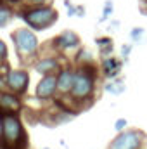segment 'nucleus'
Masks as SVG:
<instances>
[{
  "label": "nucleus",
  "mask_w": 147,
  "mask_h": 149,
  "mask_svg": "<svg viewBox=\"0 0 147 149\" xmlns=\"http://www.w3.org/2000/svg\"><path fill=\"white\" fill-rule=\"evenodd\" d=\"M95 87H97V68L94 64L76 66L73 88L66 99L73 101L74 104H88L95 95Z\"/></svg>",
  "instance_id": "1"
},
{
  "label": "nucleus",
  "mask_w": 147,
  "mask_h": 149,
  "mask_svg": "<svg viewBox=\"0 0 147 149\" xmlns=\"http://www.w3.org/2000/svg\"><path fill=\"white\" fill-rule=\"evenodd\" d=\"M28 135L23 120L17 113H3V132L0 139V149H26Z\"/></svg>",
  "instance_id": "2"
},
{
  "label": "nucleus",
  "mask_w": 147,
  "mask_h": 149,
  "mask_svg": "<svg viewBox=\"0 0 147 149\" xmlns=\"http://www.w3.org/2000/svg\"><path fill=\"white\" fill-rule=\"evenodd\" d=\"M19 16L26 23V26H30L35 31H43V30L50 28L52 24H55V21L59 17V14L54 9V5H40V7L21 5Z\"/></svg>",
  "instance_id": "3"
},
{
  "label": "nucleus",
  "mask_w": 147,
  "mask_h": 149,
  "mask_svg": "<svg viewBox=\"0 0 147 149\" xmlns=\"http://www.w3.org/2000/svg\"><path fill=\"white\" fill-rule=\"evenodd\" d=\"M10 40L14 42L19 61H23V63L35 61V57L38 56V50H40V40H38L35 30H31L30 26L16 28L10 33Z\"/></svg>",
  "instance_id": "4"
},
{
  "label": "nucleus",
  "mask_w": 147,
  "mask_h": 149,
  "mask_svg": "<svg viewBox=\"0 0 147 149\" xmlns=\"http://www.w3.org/2000/svg\"><path fill=\"white\" fill-rule=\"evenodd\" d=\"M147 142V134L140 128H125L109 142L107 149H142Z\"/></svg>",
  "instance_id": "5"
},
{
  "label": "nucleus",
  "mask_w": 147,
  "mask_h": 149,
  "mask_svg": "<svg viewBox=\"0 0 147 149\" xmlns=\"http://www.w3.org/2000/svg\"><path fill=\"white\" fill-rule=\"evenodd\" d=\"M3 87L19 94V95H24L28 92V87H30V73L26 70H9L5 76H3Z\"/></svg>",
  "instance_id": "6"
},
{
  "label": "nucleus",
  "mask_w": 147,
  "mask_h": 149,
  "mask_svg": "<svg viewBox=\"0 0 147 149\" xmlns=\"http://www.w3.org/2000/svg\"><path fill=\"white\" fill-rule=\"evenodd\" d=\"M52 47L57 54H64L69 50H76L81 47V38L80 35L73 30H64L62 33H59L57 37L52 40Z\"/></svg>",
  "instance_id": "7"
},
{
  "label": "nucleus",
  "mask_w": 147,
  "mask_h": 149,
  "mask_svg": "<svg viewBox=\"0 0 147 149\" xmlns=\"http://www.w3.org/2000/svg\"><path fill=\"white\" fill-rule=\"evenodd\" d=\"M57 95V73L42 74L35 87V99L38 101H50Z\"/></svg>",
  "instance_id": "8"
},
{
  "label": "nucleus",
  "mask_w": 147,
  "mask_h": 149,
  "mask_svg": "<svg viewBox=\"0 0 147 149\" xmlns=\"http://www.w3.org/2000/svg\"><path fill=\"white\" fill-rule=\"evenodd\" d=\"M74 70L73 66H62L57 71V95L61 97H68L71 88H73V81H74Z\"/></svg>",
  "instance_id": "9"
},
{
  "label": "nucleus",
  "mask_w": 147,
  "mask_h": 149,
  "mask_svg": "<svg viewBox=\"0 0 147 149\" xmlns=\"http://www.w3.org/2000/svg\"><path fill=\"white\" fill-rule=\"evenodd\" d=\"M23 108V101L19 94L9 90V88H0V109L5 113H19Z\"/></svg>",
  "instance_id": "10"
},
{
  "label": "nucleus",
  "mask_w": 147,
  "mask_h": 149,
  "mask_svg": "<svg viewBox=\"0 0 147 149\" xmlns=\"http://www.w3.org/2000/svg\"><path fill=\"white\" fill-rule=\"evenodd\" d=\"M64 64L61 63L59 56H45L40 57L38 61H33V70L38 74H50V73H57Z\"/></svg>",
  "instance_id": "11"
},
{
  "label": "nucleus",
  "mask_w": 147,
  "mask_h": 149,
  "mask_svg": "<svg viewBox=\"0 0 147 149\" xmlns=\"http://www.w3.org/2000/svg\"><path fill=\"white\" fill-rule=\"evenodd\" d=\"M121 70H123V59H119L118 56H106V57H102V61H101V73L104 74V78H118L119 73H121Z\"/></svg>",
  "instance_id": "12"
},
{
  "label": "nucleus",
  "mask_w": 147,
  "mask_h": 149,
  "mask_svg": "<svg viewBox=\"0 0 147 149\" xmlns=\"http://www.w3.org/2000/svg\"><path fill=\"white\" fill-rule=\"evenodd\" d=\"M73 61L76 66H85V64H94L95 57H94V52L90 49L80 47V49H76V54H74Z\"/></svg>",
  "instance_id": "13"
},
{
  "label": "nucleus",
  "mask_w": 147,
  "mask_h": 149,
  "mask_svg": "<svg viewBox=\"0 0 147 149\" xmlns=\"http://www.w3.org/2000/svg\"><path fill=\"white\" fill-rule=\"evenodd\" d=\"M95 45L99 47V54L101 57L111 56L114 52V42L111 37H97L95 38Z\"/></svg>",
  "instance_id": "14"
},
{
  "label": "nucleus",
  "mask_w": 147,
  "mask_h": 149,
  "mask_svg": "<svg viewBox=\"0 0 147 149\" xmlns=\"http://www.w3.org/2000/svg\"><path fill=\"white\" fill-rule=\"evenodd\" d=\"M126 90V85L121 78H111L109 81L104 83V92H107L111 95H119Z\"/></svg>",
  "instance_id": "15"
},
{
  "label": "nucleus",
  "mask_w": 147,
  "mask_h": 149,
  "mask_svg": "<svg viewBox=\"0 0 147 149\" xmlns=\"http://www.w3.org/2000/svg\"><path fill=\"white\" fill-rule=\"evenodd\" d=\"M12 16H14V10H12L10 3H7L5 0H0V28L7 26L10 23Z\"/></svg>",
  "instance_id": "16"
},
{
  "label": "nucleus",
  "mask_w": 147,
  "mask_h": 149,
  "mask_svg": "<svg viewBox=\"0 0 147 149\" xmlns=\"http://www.w3.org/2000/svg\"><path fill=\"white\" fill-rule=\"evenodd\" d=\"M112 12H114V5H112V0H106V3H104V9H102V16H101V23H104V21H109V17L112 16Z\"/></svg>",
  "instance_id": "17"
},
{
  "label": "nucleus",
  "mask_w": 147,
  "mask_h": 149,
  "mask_svg": "<svg viewBox=\"0 0 147 149\" xmlns=\"http://www.w3.org/2000/svg\"><path fill=\"white\" fill-rule=\"evenodd\" d=\"M54 0H23L21 5H26V7H40V5H52Z\"/></svg>",
  "instance_id": "18"
},
{
  "label": "nucleus",
  "mask_w": 147,
  "mask_h": 149,
  "mask_svg": "<svg viewBox=\"0 0 147 149\" xmlns=\"http://www.w3.org/2000/svg\"><path fill=\"white\" fill-rule=\"evenodd\" d=\"M68 12H69V16L83 17V16H85V7H81V5H69V7H68Z\"/></svg>",
  "instance_id": "19"
},
{
  "label": "nucleus",
  "mask_w": 147,
  "mask_h": 149,
  "mask_svg": "<svg viewBox=\"0 0 147 149\" xmlns=\"http://www.w3.org/2000/svg\"><path fill=\"white\" fill-rule=\"evenodd\" d=\"M7 57H9V47H7V43L0 38V64H3V63L7 61Z\"/></svg>",
  "instance_id": "20"
},
{
  "label": "nucleus",
  "mask_w": 147,
  "mask_h": 149,
  "mask_svg": "<svg viewBox=\"0 0 147 149\" xmlns=\"http://www.w3.org/2000/svg\"><path fill=\"white\" fill-rule=\"evenodd\" d=\"M146 33V28H142V26H137V28H132V31H130V38L132 40H135V42H139L142 35Z\"/></svg>",
  "instance_id": "21"
},
{
  "label": "nucleus",
  "mask_w": 147,
  "mask_h": 149,
  "mask_svg": "<svg viewBox=\"0 0 147 149\" xmlns=\"http://www.w3.org/2000/svg\"><path fill=\"white\" fill-rule=\"evenodd\" d=\"M132 45L130 43H125V45H121V49H119V56H121V59L123 61H126L128 57H130V54H132Z\"/></svg>",
  "instance_id": "22"
},
{
  "label": "nucleus",
  "mask_w": 147,
  "mask_h": 149,
  "mask_svg": "<svg viewBox=\"0 0 147 149\" xmlns=\"http://www.w3.org/2000/svg\"><path fill=\"white\" fill-rule=\"evenodd\" d=\"M125 128H128V121H126V118H118L116 123H114V130H116V134H118V132H123Z\"/></svg>",
  "instance_id": "23"
},
{
  "label": "nucleus",
  "mask_w": 147,
  "mask_h": 149,
  "mask_svg": "<svg viewBox=\"0 0 147 149\" xmlns=\"http://www.w3.org/2000/svg\"><path fill=\"white\" fill-rule=\"evenodd\" d=\"M2 111V109H0ZM2 132H3V114L0 113V139H2Z\"/></svg>",
  "instance_id": "24"
},
{
  "label": "nucleus",
  "mask_w": 147,
  "mask_h": 149,
  "mask_svg": "<svg viewBox=\"0 0 147 149\" xmlns=\"http://www.w3.org/2000/svg\"><path fill=\"white\" fill-rule=\"evenodd\" d=\"M7 3H10V5H17V3H23V0H5Z\"/></svg>",
  "instance_id": "25"
},
{
  "label": "nucleus",
  "mask_w": 147,
  "mask_h": 149,
  "mask_svg": "<svg viewBox=\"0 0 147 149\" xmlns=\"http://www.w3.org/2000/svg\"><path fill=\"white\" fill-rule=\"evenodd\" d=\"M118 26H119V21H111V28L112 30H116Z\"/></svg>",
  "instance_id": "26"
},
{
  "label": "nucleus",
  "mask_w": 147,
  "mask_h": 149,
  "mask_svg": "<svg viewBox=\"0 0 147 149\" xmlns=\"http://www.w3.org/2000/svg\"><path fill=\"white\" fill-rule=\"evenodd\" d=\"M140 3H142V9L147 10V0H140Z\"/></svg>",
  "instance_id": "27"
},
{
  "label": "nucleus",
  "mask_w": 147,
  "mask_h": 149,
  "mask_svg": "<svg viewBox=\"0 0 147 149\" xmlns=\"http://www.w3.org/2000/svg\"><path fill=\"white\" fill-rule=\"evenodd\" d=\"M43 149H52V148H43Z\"/></svg>",
  "instance_id": "28"
}]
</instances>
